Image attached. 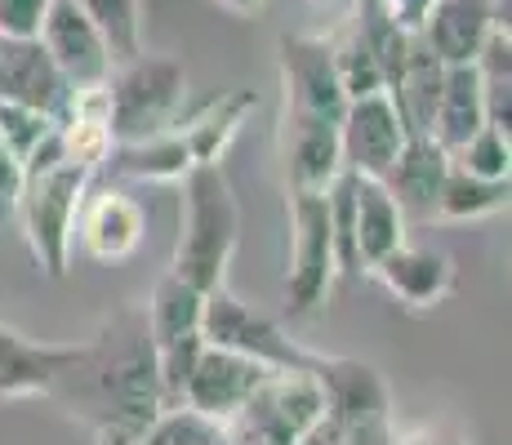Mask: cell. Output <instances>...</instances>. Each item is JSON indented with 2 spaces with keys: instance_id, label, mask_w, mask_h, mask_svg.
I'll list each match as a JSON object with an SVG mask.
<instances>
[{
  "instance_id": "18",
  "label": "cell",
  "mask_w": 512,
  "mask_h": 445,
  "mask_svg": "<svg viewBox=\"0 0 512 445\" xmlns=\"http://www.w3.org/2000/svg\"><path fill=\"white\" fill-rule=\"evenodd\" d=\"M495 27H508V0H437L419 36L441 63H472Z\"/></svg>"
},
{
  "instance_id": "35",
  "label": "cell",
  "mask_w": 512,
  "mask_h": 445,
  "mask_svg": "<svg viewBox=\"0 0 512 445\" xmlns=\"http://www.w3.org/2000/svg\"><path fill=\"white\" fill-rule=\"evenodd\" d=\"M388 445H468V441L455 437V432H441V428H415V432H406V437L392 432Z\"/></svg>"
},
{
  "instance_id": "27",
  "label": "cell",
  "mask_w": 512,
  "mask_h": 445,
  "mask_svg": "<svg viewBox=\"0 0 512 445\" xmlns=\"http://www.w3.org/2000/svg\"><path fill=\"white\" fill-rule=\"evenodd\" d=\"M72 5L103 32L116 63L143 49V0H72Z\"/></svg>"
},
{
  "instance_id": "23",
  "label": "cell",
  "mask_w": 512,
  "mask_h": 445,
  "mask_svg": "<svg viewBox=\"0 0 512 445\" xmlns=\"http://www.w3.org/2000/svg\"><path fill=\"white\" fill-rule=\"evenodd\" d=\"M486 125V98H481V76L472 63H446V81H441L437 112H432V138L446 152L468 143L472 134Z\"/></svg>"
},
{
  "instance_id": "21",
  "label": "cell",
  "mask_w": 512,
  "mask_h": 445,
  "mask_svg": "<svg viewBox=\"0 0 512 445\" xmlns=\"http://www.w3.org/2000/svg\"><path fill=\"white\" fill-rule=\"evenodd\" d=\"M259 107V94L254 89H232V94H219L210 98V103H201L196 112L179 116V130L187 138V147H192V161L196 165H219V156L228 152V143L241 130V121Z\"/></svg>"
},
{
  "instance_id": "8",
  "label": "cell",
  "mask_w": 512,
  "mask_h": 445,
  "mask_svg": "<svg viewBox=\"0 0 512 445\" xmlns=\"http://www.w3.org/2000/svg\"><path fill=\"white\" fill-rule=\"evenodd\" d=\"M277 58H281V89H285L281 112L317 116V121L339 125L343 107H348V94H343L330 36H303V32L281 36Z\"/></svg>"
},
{
  "instance_id": "16",
  "label": "cell",
  "mask_w": 512,
  "mask_h": 445,
  "mask_svg": "<svg viewBox=\"0 0 512 445\" xmlns=\"http://www.w3.org/2000/svg\"><path fill=\"white\" fill-rule=\"evenodd\" d=\"M72 85L54 67L41 41H0V103H23L45 116H63Z\"/></svg>"
},
{
  "instance_id": "19",
  "label": "cell",
  "mask_w": 512,
  "mask_h": 445,
  "mask_svg": "<svg viewBox=\"0 0 512 445\" xmlns=\"http://www.w3.org/2000/svg\"><path fill=\"white\" fill-rule=\"evenodd\" d=\"M450 174V152L432 134H410L406 147L397 152V161L383 174V187L392 192V201L401 205L406 219H432L437 210L441 183Z\"/></svg>"
},
{
  "instance_id": "13",
  "label": "cell",
  "mask_w": 512,
  "mask_h": 445,
  "mask_svg": "<svg viewBox=\"0 0 512 445\" xmlns=\"http://www.w3.org/2000/svg\"><path fill=\"white\" fill-rule=\"evenodd\" d=\"M147 214L134 196L103 187V192H85L81 210H76L72 241H81V250L94 263H125L143 245Z\"/></svg>"
},
{
  "instance_id": "10",
  "label": "cell",
  "mask_w": 512,
  "mask_h": 445,
  "mask_svg": "<svg viewBox=\"0 0 512 445\" xmlns=\"http://www.w3.org/2000/svg\"><path fill=\"white\" fill-rule=\"evenodd\" d=\"M268 370L272 365L254 361V356L219 348V343H205L192 374H187V383H183V405L228 428L236 414H241V405L250 401V392L268 379Z\"/></svg>"
},
{
  "instance_id": "9",
  "label": "cell",
  "mask_w": 512,
  "mask_h": 445,
  "mask_svg": "<svg viewBox=\"0 0 512 445\" xmlns=\"http://www.w3.org/2000/svg\"><path fill=\"white\" fill-rule=\"evenodd\" d=\"M406 138H410V130H406V121H401L388 89L348 98L343 121H339L343 170L361 174V178H383L388 165L397 161V152L406 147Z\"/></svg>"
},
{
  "instance_id": "1",
  "label": "cell",
  "mask_w": 512,
  "mask_h": 445,
  "mask_svg": "<svg viewBox=\"0 0 512 445\" xmlns=\"http://www.w3.org/2000/svg\"><path fill=\"white\" fill-rule=\"evenodd\" d=\"M94 428V445H143V432L165 410L156 343L143 303H125L85 339V356L54 383V392Z\"/></svg>"
},
{
  "instance_id": "20",
  "label": "cell",
  "mask_w": 512,
  "mask_h": 445,
  "mask_svg": "<svg viewBox=\"0 0 512 445\" xmlns=\"http://www.w3.org/2000/svg\"><path fill=\"white\" fill-rule=\"evenodd\" d=\"M397 245H406V214H401V205L392 201L383 178L352 174V250H357V267L370 272Z\"/></svg>"
},
{
  "instance_id": "17",
  "label": "cell",
  "mask_w": 512,
  "mask_h": 445,
  "mask_svg": "<svg viewBox=\"0 0 512 445\" xmlns=\"http://www.w3.org/2000/svg\"><path fill=\"white\" fill-rule=\"evenodd\" d=\"M370 276L397 303H406L410 312H428V308H437V303H446L450 290H455V259L441 250L397 245L388 259H379L370 267Z\"/></svg>"
},
{
  "instance_id": "39",
  "label": "cell",
  "mask_w": 512,
  "mask_h": 445,
  "mask_svg": "<svg viewBox=\"0 0 512 445\" xmlns=\"http://www.w3.org/2000/svg\"><path fill=\"white\" fill-rule=\"evenodd\" d=\"M308 5H326V0H308Z\"/></svg>"
},
{
  "instance_id": "3",
  "label": "cell",
  "mask_w": 512,
  "mask_h": 445,
  "mask_svg": "<svg viewBox=\"0 0 512 445\" xmlns=\"http://www.w3.org/2000/svg\"><path fill=\"white\" fill-rule=\"evenodd\" d=\"M179 187V241L170 272L205 294L214 285H228V263L241 236V205L219 165H192Z\"/></svg>"
},
{
  "instance_id": "38",
  "label": "cell",
  "mask_w": 512,
  "mask_h": 445,
  "mask_svg": "<svg viewBox=\"0 0 512 445\" xmlns=\"http://www.w3.org/2000/svg\"><path fill=\"white\" fill-rule=\"evenodd\" d=\"M370 14V0H357V9H352V18H366Z\"/></svg>"
},
{
  "instance_id": "30",
  "label": "cell",
  "mask_w": 512,
  "mask_h": 445,
  "mask_svg": "<svg viewBox=\"0 0 512 445\" xmlns=\"http://www.w3.org/2000/svg\"><path fill=\"white\" fill-rule=\"evenodd\" d=\"M219 437H223V423L205 419V414L187 410V405H170L143 432V445H214Z\"/></svg>"
},
{
  "instance_id": "32",
  "label": "cell",
  "mask_w": 512,
  "mask_h": 445,
  "mask_svg": "<svg viewBox=\"0 0 512 445\" xmlns=\"http://www.w3.org/2000/svg\"><path fill=\"white\" fill-rule=\"evenodd\" d=\"M49 0H0V41H36Z\"/></svg>"
},
{
  "instance_id": "34",
  "label": "cell",
  "mask_w": 512,
  "mask_h": 445,
  "mask_svg": "<svg viewBox=\"0 0 512 445\" xmlns=\"http://www.w3.org/2000/svg\"><path fill=\"white\" fill-rule=\"evenodd\" d=\"M18 183H23V165L14 161V152H9L5 138H0V219H9V214H14Z\"/></svg>"
},
{
  "instance_id": "14",
  "label": "cell",
  "mask_w": 512,
  "mask_h": 445,
  "mask_svg": "<svg viewBox=\"0 0 512 445\" xmlns=\"http://www.w3.org/2000/svg\"><path fill=\"white\" fill-rule=\"evenodd\" d=\"M85 356V343H36L0 325V401L49 397L54 383Z\"/></svg>"
},
{
  "instance_id": "28",
  "label": "cell",
  "mask_w": 512,
  "mask_h": 445,
  "mask_svg": "<svg viewBox=\"0 0 512 445\" xmlns=\"http://www.w3.org/2000/svg\"><path fill=\"white\" fill-rule=\"evenodd\" d=\"M330 41H334V63H339L343 94H348V98H361V94H374V89H383L379 63H374L370 32L357 23V18L343 27V36H330Z\"/></svg>"
},
{
  "instance_id": "2",
  "label": "cell",
  "mask_w": 512,
  "mask_h": 445,
  "mask_svg": "<svg viewBox=\"0 0 512 445\" xmlns=\"http://www.w3.org/2000/svg\"><path fill=\"white\" fill-rule=\"evenodd\" d=\"M94 170L81 161H72L54 134L36 147L23 161V183L14 196V219L23 227V241L32 250V263L41 267L49 281H63L67 267H72V227H76V210H81L85 192H90Z\"/></svg>"
},
{
  "instance_id": "7",
  "label": "cell",
  "mask_w": 512,
  "mask_h": 445,
  "mask_svg": "<svg viewBox=\"0 0 512 445\" xmlns=\"http://www.w3.org/2000/svg\"><path fill=\"white\" fill-rule=\"evenodd\" d=\"M321 410H326V392L317 370H268V379L250 392L228 428L250 432L268 445H299L321 419Z\"/></svg>"
},
{
  "instance_id": "12",
  "label": "cell",
  "mask_w": 512,
  "mask_h": 445,
  "mask_svg": "<svg viewBox=\"0 0 512 445\" xmlns=\"http://www.w3.org/2000/svg\"><path fill=\"white\" fill-rule=\"evenodd\" d=\"M312 370H317L321 392H326V419L339 432L392 419L388 379H383L370 361H357V356H321L317 352V365H312Z\"/></svg>"
},
{
  "instance_id": "22",
  "label": "cell",
  "mask_w": 512,
  "mask_h": 445,
  "mask_svg": "<svg viewBox=\"0 0 512 445\" xmlns=\"http://www.w3.org/2000/svg\"><path fill=\"white\" fill-rule=\"evenodd\" d=\"M107 165L112 174L134 178V183H179L192 170V147L179 125L152 134V138H134V143H112L107 147Z\"/></svg>"
},
{
  "instance_id": "37",
  "label": "cell",
  "mask_w": 512,
  "mask_h": 445,
  "mask_svg": "<svg viewBox=\"0 0 512 445\" xmlns=\"http://www.w3.org/2000/svg\"><path fill=\"white\" fill-rule=\"evenodd\" d=\"M223 432H228V441H232V445H268V441L250 437V432H236V428H223Z\"/></svg>"
},
{
  "instance_id": "26",
  "label": "cell",
  "mask_w": 512,
  "mask_h": 445,
  "mask_svg": "<svg viewBox=\"0 0 512 445\" xmlns=\"http://www.w3.org/2000/svg\"><path fill=\"white\" fill-rule=\"evenodd\" d=\"M508 196H512V178H477L450 161V174H446V183H441L432 219L437 223H477V219H490V214L508 210Z\"/></svg>"
},
{
  "instance_id": "25",
  "label": "cell",
  "mask_w": 512,
  "mask_h": 445,
  "mask_svg": "<svg viewBox=\"0 0 512 445\" xmlns=\"http://www.w3.org/2000/svg\"><path fill=\"white\" fill-rule=\"evenodd\" d=\"M201 308H205V294L196 290V285H187L183 276L165 272L161 281H156L152 299L143 303L156 352L174 348V343H183V339H196V334H201Z\"/></svg>"
},
{
  "instance_id": "29",
  "label": "cell",
  "mask_w": 512,
  "mask_h": 445,
  "mask_svg": "<svg viewBox=\"0 0 512 445\" xmlns=\"http://www.w3.org/2000/svg\"><path fill=\"white\" fill-rule=\"evenodd\" d=\"M450 161L477 178H512V138H508V130L486 121L468 143H459L455 152H450Z\"/></svg>"
},
{
  "instance_id": "15",
  "label": "cell",
  "mask_w": 512,
  "mask_h": 445,
  "mask_svg": "<svg viewBox=\"0 0 512 445\" xmlns=\"http://www.w3.org/2000/svg\"><path fill=\"white\" fill-rule=\"evenodd\" d=\"M281 161L290 192H330V183L343 174L339 125L281 112Z\"/></svg>"
},
{
  "instance_id": "33",
  "label": "cell",
  "mask_w": 512,
  "mask_h": 445,
  "mask_svg": "<svg viewBox=\"0 0 512 445\" xmlns=\"http://www.w3.org/2000/svg\"><path fill=\"white\" fill-rule=\"evenodd\" d=\"M432 9H437V0H370L366 18H383V23L401 27V32H423ZM366 18H361V23H366Z\"/></svg>"
},
{
  "instance_id": "11",
  "label": "cell",
  "mask_w": 512,
  "mask_h": 445,
  "mask_svg": "<svg viewBox=\"0 0 512 445\" xmlns=\"http://www.w3.org/2000/svg\"><path fill=\"white\" fill-rule=\"evenodd\" d=\"M36 41L45 45V54L54 58V67L63 72V81L72 89L107 85V76H112V67H116L103 32H98L72 0H49Z\"/></svg>"
},
{
  "instance_id": "4",
  "label": "cell",
  "mask_w": 512,
  "mask_h": 445,
  "mask_svg": "<svg viewBox=\"0 0 512 445\" xmlns=\"http://www.w3.org/2000/svg\"><path fill=\"white\" fill-rule=\"evenodd\" d=\"M187 98V72L179 58L147 54L139 49L134 58L112 67L107 76V130L112 143H134L170 130L183 116Z\"/></svg>"
},
{
  "instance_id": "36",
  "label": "cell",
  "mask_w": 512,
  "mask_h": 445,
  "mask_svg": "<svg viewBox=\"0 0 512 445\" xmlns=\"http://www.w3.org/2000/svg\"><path fill=\"white\" fill-rule=\"evenodd\" d=\"M223 9H232V14H241V18H250V14H259L268 0H219Z\"/></svg>"
},
{
  "instance_id": "31",
  "label": "cell",
  "mask_w": 512,
  "mask_h": 445,
  "mask_svg": "<svg viewBox=\"0 0 512 445\" xmlns=\"http://www.w3.org/2000/svg\"><path fill=\"white\" fill-rule=\"evenodd\" d=\"M54 116L36 112V107H23V103H0V138H5V147L14 152V161L23 165L27 156L36 152V147L45 143L49 134H54Z\"/></svg>"
},
{
  "instance_id": "24",
  "label": "cell",
  "mask_w": 512,
  "mask_h": 445,
  "mask_svg": "<svg viewBox=\"0 0 512 445\" xmlns=\"http://www.w3.org/2000/svg\"><path fill=\"white\" fill-rule=\"evenodd\" d=\"M441 81H446V63H441V58L432 54V45L415 32L410 36L406 67H401V81L388 89L410 134H428L432 130V112H437Z\"/></svg>"
},
{
  "instance_id": "6",
  "label": "cell",
  "mask_w": 512,
  "mask_h": 445,
  "mask_svg": "<svg viewBox=\"0 0 512 445\" xmlns=\"http://www.w3.org/2000/svg\"><path fill=\"white\" fill-rule=\"evenodd\" d=\"M201 339L219 343V348H232L241 356H254V361L272 365V370H312V365H317V352L299 348L272 316H263V312H254L250 303H241L228 285L205 290Z\"/></svg>"
},
{
  "instance_id": "5",
  "label": "cell",
  "mask_w": 512,
  "mask_h": 445,
  "mask_svg": "<svg viewBox=\"0 0 512 445\" xmlns=\"http://www.w3.org/2000/svg\"><path fill=\"white\" fill-rule=\"evenodd\" d=\"M339 272L326 192H290V267H285V312L299 321L326 308Z\"/></svg>"
}]
</instances>
